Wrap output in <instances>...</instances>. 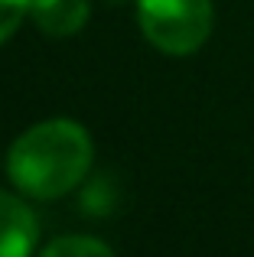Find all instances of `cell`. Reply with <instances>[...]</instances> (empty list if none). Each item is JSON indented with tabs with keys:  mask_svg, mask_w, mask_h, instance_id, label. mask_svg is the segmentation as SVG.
Here are the masks:
<instances>
[{
	"mask_svg": "<svg viewBox=\"0 0 254 257\" xmlns=\"http://www.w3.org/2000/svg\"><path fill=\"white\" fill-rule=\"evenodd\" d=\"M91 137L78 120L52 117L33 124L10 147L7 170L20 192L33 199H59L91 170Z\"/></svg>",
	"mask_w": 254,
	"mask_h": 257,
	"instance_id": "obj_1",
	"label": "cell"
},
{
	"mask_svg": "<svg viewBox=\"0 0 254 257\" xmlns=\"http://www.w3.org/2000/svg\"><path fill=\"white\" fill-rule=\"evenodd\" d=\"M147 43L166 56H189L212 33V0H137Z\"/></svg>",
	"mask_w": 254,
	"mask_h": 257,
	"instance_id": "obj_2",
	"label": "cell"
},
{
	"mask_svg": "<svg viewBox=\"0 0 254 257\" xmlns=\"http://www.w3.org/2000/svg\"><path fill=\"white\" fill-rule=\"evenodd\" d=\"M36 215L17 195L0 192V257H30L36 247Z\"/></svg>",
	"mask_w": 254,
	"mask_h": 257,
	"instance_id": "obj_3",
	"label": "cell"
},
{
	"mask_svg": "<svg viewBox=\"0 0 254 257\" xmlns=\"http://www.w3.org/2000/svg\"><path fill=\"white\" fill-rule=\"evenodd\" d=\"M30 13L46 36H72L88 23V0H30Z\"/></svg>",
	"mask_w": 254,
	"mask_h": 257,
	"instance_id": "obj_4",
	"label": "cell"
},
{
	"mask_svg": "<svg viewBox=\"0 0 254 257\" xmlns=\"http://www.w3.org/2000/svg\"><path fill=\"white\" fill-rule=\"evenodd\" d=\"M43 257H114V254L98 238H88V234H65V238L52 241L43 251Z\"/></svg>",
	"mask_w": 254,
	"mask_h": 257,
	"instance_id": "obj_5",
	"label": "cell"
},
{
	"mask_svg": "<svg viewBox=\"0 0 254 257\" xmlns=\"http://www.w3.org/2000/svg\"><path fill=\"white\" fill-rule=\"evenodd\" d=\"M26 13H30V0H0V46L20 30Z\"/></svg>",
	"mask_w": 254,
	"mask_h": 257,
	"instance_id": "obj_6",
	"label": "cell"
}]
</instances>
